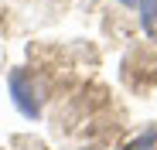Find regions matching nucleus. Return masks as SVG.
<instances>
[{
    "instance_id": "nucleus-1",
    "label": "nucleus",
    "mask_w": 157,
    "mask_h": 150,
    "mask_svg": "<svg viewBox=\"0 0 157 150\" xmlns=\"http://www.w3.org/2000/svg\"><path fill=\"white\" fill-rule=\"evenodd\" d=\"M7 85H10V99H14L17 113L28 116V119H34V116L41 113V106H38L34 89H31V82H28V72H24V68H14L10 79H7Z\"/></svg>"
},
{
    "instance_id": "nucleus-2",
    "label": "nucleus",
    "mask_w": 157,
    "mask_h": 150,
    "mask_svg": "<svg viewBox=\"0 0 157 150\" xmlns=\"http://www.w3.org/2000/svg\"><path fill=\"white\" fill-rule=\"evenodd\" d=\"M140 21L147 34H157V0H140Z\"/></svg>"
},
{
    "instance_id": "nucleus-3",
    "label": "nucleus",
    "mask_w": 157,
    "mask_h": 150,
    "mask_svg": "<svg viewBox=\"0 0 157 150\" xmlns=\"http://www.w3.org/2000/svg\"><path fill=\"white\" fill-rule=\"evenodd\" d=\"M120 4H126V7H140V0H120Z\"/></svg>"
}]
</instances>
